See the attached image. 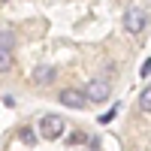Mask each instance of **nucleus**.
Segmentation results:
<instances>
[{"instance_id":"obj_5","label":"nucleus","mask_w":151,"mask_h":151,"mask_svg":"<svg viewBox=\"0 0 151 151\" xmlns=\"http://www.w3.org/2000/svg\"><path fill=\"white\" fill-rule=\"evenodd\" d=\"M55 76H58V70H55L52 64H40V67H33V82H36V85H48V82H55Z\"/></svg>"},{"instance_id":"obj_7","label":"nucleus","mask_w":151,"mask_h":151,"mask_svg":"<svg viewBox=\"0 0 151 151\" xmlns=\"http://www.w3.org/2000/svg\"><path fill=\"white\" fill-rule=\"evenodd\" d=\"M12 45H15V36H12L9 30L0 33V48H6V52H12Z\"/></svg>"},{"instance_id":"obj_9","label":"nucleus","mask_w":151,"mask_h":151,"mask_svg":"<svg viewBox=\"0 0 151 151\" xmlns=\"http://www.w3.org/2000/svg\"><path fill=\"white\" fill-rule=\"evenodd\" d=\"M70 142H76V145H88L91 139H88V133H73V136H70Z\"/></svg>"},{"instance_id":"obj_6","label":"nucleus","mask_w":151,"mask_h":151,"mask_svg":"<svg viewBox=\"0 0 151 151\" xmlns=\"http://www.w3.org/2000/svg\"><path fill=\"white\" fill-rule=\"evenodd\" d=\"M12 64H15V60H12V52L0 48V73H9V70H12Z\"/></svg>"},{"instance_id":"obj_2","label":"nucleus","mask_w":151,"mask_h":151,"mask_svg":"<svg viewBox=\"0 0 151 151\" xmlns=\"http://www.w3.org/2000/svg\"><path fill=\"white\" fill-rule=\"evenodd\" d=\"M109 85L106 82H88L85 85V97H88V103H106L109 100Z\"/></svg>"},{"instance_id":"obj_10","label":"nucleus","mask_w":151,"mask_h":151,"mask_svg":"<svg viewBox=\"0 0 151 151\" xmlns=\"http://www.w3.org/2000/svg\"><path fill=\"white\" fill-rule=\"evenodd\" d=\"M21 139L27 142V145H33V142H36V136H33V130H30V127H24V130H21Z\"/></svg>"},{"instance_id":"obj_1","label":"nucleus","mask_w":151,"mask_h":151,"mask_svg":"<svg viewBox=\"0 0 151 151\" xmlns=\"http://www.w3.org/2000/svg\"><path fill=\"white\" fill-rule=\"evenodd\" d=\"M64 127H67V124H64L60 115H45V118L40 121V133L45 136V139H58V136L64 133Z\"/></svg>"},{"instance_id":"obj_8","label":"nucleus","mask_w":151,"mask_h":151,"mask_svg":"<svg viewBox=\"0 0 151 151\" xmlns=\"http://www.w3.org/2000/svg\"><path fill=\"white\" fill-rule=\"evenodd\" d=\"M139 106H142V112H151V85L142 91V97H139Z\"/></svg>"},{"instance_id":"obj_4","label":"nucleus","mask_w":151,"mask_h":151,"mask_svg":"<svg viewBox=\"0 0 151 151\" xmlns=\"http://www.w3.org/2000/svg\"><path fill=\"white\" fill-rule=\"evenodd\" d=\"M124 27H127L130 33L145 30V12H142V9H130L127 15H124Z\"/></svg>"},{"instance_id":"obj_3","label":"nucleus","mask_w":151,"mask_h":151,"mask_svg":"<svg viewBox=\"0 0 151 151\" xmlns=\"http://www.w3.org/2000/svg\"><path fill=\"white\" fill-rule=\"evenodd\" d=\"M60 103H64L67 109H82L85 103H88V97H85V91H73V88H67V91H60Z\"/></svg>"},{"instance_id":"obj_11","label":"nucleus","mask_w":151,"mask_h":151,"mask_svg":"<svg viewBox=\"0 0 151 151\" xmlns=\"http://www.w3.org/2000/svg\"><path fill=\"white\" fill-rule=\"evenodd\" d=\"M151 73V60H145V64H142V76H148Z\"/></svg>"}]
</instances>
